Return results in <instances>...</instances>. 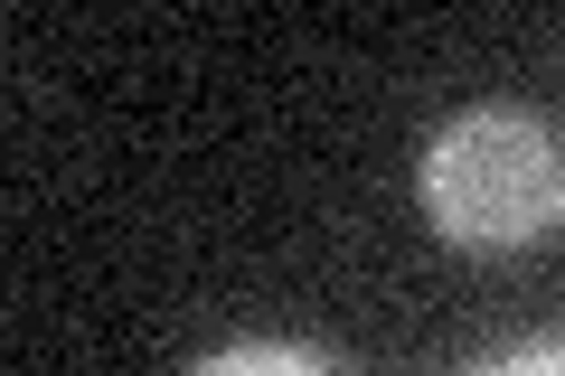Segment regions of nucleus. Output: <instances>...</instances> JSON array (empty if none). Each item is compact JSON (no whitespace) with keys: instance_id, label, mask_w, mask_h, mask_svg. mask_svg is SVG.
Returning a JSON list of instances; mask_svg holds the SVG:
<instances>
[{"instance_id":"obj_1","label":"nucleus","mask_w":565,"mask_h":376,"mask_svg":"<svg viewBox=\"0 0 565 376\" xmlns=\"http://www.w3.org/2000/svg\"><path fill=\"white\" fill-rule=\"evenodd\" d=\"M424 217L462 255H527L565 226V151L519 104H471L424 141Z\"/></svg>"},{"instance_id":"obj_2","label":"nucleus","mask_w":565,"mask_h":376,"mask_svg":"<svg viewBox=\"0 0 565 376\" xmlns=\"http://www.w3.org/2000/svg\"><path fill=\"white\" fill-rule=\"evenodd\" d=\"M189 376H340L321 348H292V339H236V348L199 357Z\"/></svg>"},{"instance_id":"obj_3","label":"nucleus","mask_w":565,"mask_h":376,"mask_svg":"<svg viewBox=\"0 0 565 376\" xmlns=\"http://www.w3.org/2000/svg\"><path fill=\"white\" fill-rule=\"evenodd\" d=\"M462 376H565V339H527V348H500Z\"/></svg>"}]
</instances>
